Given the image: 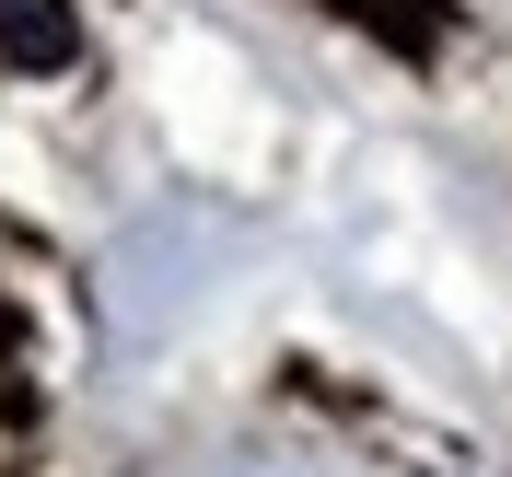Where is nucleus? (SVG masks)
Instances as JSON below:
<instances>
[{
    "instance_id": "f257e3e1",
    "label": "nucleus",
    "mask_w": 512,
    "mask_h": 477,
    "mask_svg": "<svg viewBox=\"0 0 512 477\" xmlns=\"http://www.w3.org/2000/svg\"><path fill=\"white\" fill-rule=\"evenodd\" d=\"M0 59H24V70H70V59H82V24H70L59 0H0Z\"/></svg>"
}]
</instances>
